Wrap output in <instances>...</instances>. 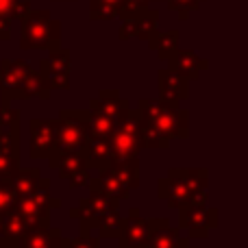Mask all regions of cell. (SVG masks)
Here are the masks:
<instances>
[{"mask_svg":"<svg viewBox=\"0 0 248 248\" xmlns=\"http://www.w3.org/2000/svg\"><path fill=\"white\" fill-rule=\"evenodd\" d=\"M209 187L207 168H170L166 176L157 181L159 198L168 202L170 209H183L192 192Z\"/></svg>","mask_w":248,"mask_h":248,"instance_id":"3","label":"cell"},{"mask_svg":"<svg viewBox=\"0 0 248 248\" xmlns=\"http://www.w3.org/2000/svg\"><path fill=\"white\" fill-rule=\"evenodd\" d=\"M0 240H4V214H0Z\"/></svg>","mask_w":248,"mask_h":248,"instance_id":"40","label":"cell"},{"mask_svg":"<svg viewBox=\"0 0 248 248\" xmlns=\"http://www.w3.org/2000/svg\"><path fill=\"white\" fill-rule=\"evenodd\" d=\"M141 122L150 124L168 141L187 140L189 135V111L181 105L166 103L159 98H141L135 105Z\"/></svg>","mask_w":248,"mask_h":248,"instance_id":"1","label":"cell"},{"mask_svg":"<svg viewBox=\"0 0 248 248\" xmlns=\"http://www.w3.org/2000/svg\"><path fill=\"white\" fill-rule=\"evenodd\" d=\"M153 0H122V9H146Z\"/></svg>","mask_w":248,"mask_h":248,"instance_id":"38","label":"cell"},{"mask_svg":"<svg viewBox=\"0 0 248 248\" xmlns=\"http://www.w3.org/2000/svg\"><path fill=\"white\" fill-rule=\"evenodd\" d=\"M70 65H72L70 50L59 48L57 52H50L39 61L37 72L50 85V90H70Z\"/></svg>","mask_w":248,"mask_h":248,"instance_id":"12","label":"cell"},{"mask_svg":"<svg viewBox=\"0 0 248 248\" xmlns=\"http://www.w3.org/2000/svg\"><path fill=\"white\" fill-rule=\"evenodd\" d=\"M26 222L16 209L4 214V242H16L22 233L26 231Z\"/></svg>","mask_w":248,"mask_h":248,"instance_id":"31","label":"cell"},{"mask_svg":"<svg viewBox=\"0 0 248 248\" xmlns=\"http://www.w3.org/2000/svg\"><path fill=\"white\" fill-rule=\"evenodd\" d=\"M20 48L22 50L57 52L61 48V22L48 9L31 7L20 17Z\"/></svg>","mask_w":248,"mask_h":248,"instance_id":"2","label":"cell"},{"mask_svg":"<svg viewBox=\"0 0 248 248\" xmlns=\"http://www.w3.org/2000/svg\"><path fill=\"white\" fill-rule=\"evenodd\" d=\"M118 20H122L120 29H118V37L122 42L131 37L137 39H148L153 33L159 31V11L157 9H120L118 11Z\"/></svg>","mask_w":248,"mask_h":248,"instance_id":"7","label":"cell"},{"mask_svg":"<svg viewBox=\"0 0 248 248\" xmlns=\"http://www.w3.org/2000/svg\"><path fill=\"white\" fill-rule=\"evenodd\" d=\"M50 85L42 78V74L37 72L35 68L29 70L26 74L24 83H22V90H20V100H29V98H39V100H50Z\"/></svg>","mask_w":248,"mask_h":248,"instance_id":"24","label":"cell"},{"mask_svg":"<svg viewBox=\"0 0 248 248\" xmlns=\"http://www.w3.org/2000/svg\"><path fill=\"white\" fill-rule=\"evenodd\" d=\"M140 144H141V150H168L170 148V141L161 135L159 131H155L150 124H144L141 122V128H140Z\"/></svg>","mask_w":248,"mask_h":248,"instance_id":"30","label":"cell"},{"mask_svg":"<svg viewBox=\"0 0 248 248\" xmlns=\"http://www.w3.org/2000/svg\"><path fill=\"white\" fill-rule=\"evenodd\" d=\"M78 153H81L87 170H98L100 172L111 163V150H109L107 140H92V137H87L85 144L81 146Z\"/></svg>","mask_w":248,"mask_h":248,"instance_id":"18","label":"cell"},{"mask_svg":"<svg viewBox=\"0 0 248 248\" xmlns=\"http://www.w3.org/2000/svg\"><path fill=\"white\" fill-rule=\"evenodd\" d=\"M126 248H146V246H126Z\"/></svg>","mask_w":248,"mask_h":248,"instance_id":"43","label":"cell"},{"mask_svg":"<svg viewBox=\"0 0 248 248\" xmlns=\"http://www.w3.org/2000/svg\"><path fill=\"white\" fill-rule=\"evenodd\" d=\"M0 150L20 155V111L0 107Z\"/></svg>","mask_w":248,"mask_h":248,"instance_id":"16","label":"cell"},{"mask_svg":"<svg viewBox=\"0 0 248 248\" xmlns=\"http://www.w3.org/2000/svg\"><path fill=\"white\" fill-rule=\"evenodd\" d=\"M163 2H166V0H163Z\"/></svg>","mask_w":248,"mask_h":248,"instance_id":"46","label":"cell"},{"mask_svg":"<svg viewBox=\"0 0 248 248\" xmlns=\"http://www.w3.org/2000/svg\"><path fill=\"white\" fill-rule=\"evenodd\" d=\"M107 168L113 172V176L120 181L128 192L140 187V159L137 157L124 159V161H111Z\"/></svg>","mask_w":248,"mask_h":248,"instance_id":"22","label":"cell"},{"mask_svg":"<svg viewBox=\"0 0 248 248\" xmlns=\"http://www.w3.org/2000/svg\"><path fill=\"white\" fill-rule=\"evenodd\" d=\"M140 128L141 118L135 107L126 111V116L120 118L113 124V131L109 135V150H111V161H124V159H135L141 153L140 144Z\"/></svg>","mask_w":248,"mask_h":248,"instance_id":"5","label":"cell"},{"mask_svg":"<svg viewBox=\"0 0 248 248\" xmlns=\"http://www.w3.org/2000/svg\"><path fill=\"white\" fill-rule=\"evenodd\" d=\"M166 63H168V70H172L174 74L187 78L189 83L198 81V78H201V72H205V70L209 68V61L202 59L198 52L181 50V48H176V50L168 57Z\"/></svg>","mask_w":248,"mask_h":248,"instance_id":"13","label":"cell"},{"mask_svg":"<svg viewBox=\"0 0 248 248\" xmlns=\"http://www.w3.org/2000/svg\"><path fill=\"white\" fill-rule=\"evenodd\" d=\"M4 248H17V244H16V242H7V244H4Z\"/></svg>","mask_w":248,"mask_h":248,"instance_id":"41","label":"cell"},{"mask_svg":"<svg viewBox=\"0 0 248 248\" xmlns=\"http://www.w3.org/2000/svg\"><path fill=\"white\" fill-rule=\"evenodd\" d=\"M128 109H131V103H128V98L120 96L118 90H103L98 96L90 98L87 111L103 113V116H107L109 120H113V124H116L120 118L126 116Z\"/></svg>","mask_w":248,"mask_h":248,"instance_id":"14","label":"cell"},{"mask_svg":"<svg viewBox=\"0 0 248 248\" xmlns=\"http://www.w3.org/2000/svg\"><path fill=\"white\" fill-rule=\"evenodd\" d=\"M124 227V216L120 211H111V214L103 216V218L96 222V229H98V237L103 240H109V237H118L122 233Z\"/></svg>","mask_w":248,"mask_h":248,"instance_id":"29","label":"cell"},{"mask_svg":"<svg viewBox=\"0 0 248 248\" xmlns=\"http://www.w3.org/2000/svg\"><path fill=\"white\" fill-rule=\"evenodd\" d=\"M87 109H61L57 118V140L52 153L81 150L87 140Z\"/></svg>","mask_w":248,"mask_h":248,"instance_id":"6","label":"cell"},{"mask_svg":"<svg viewBox=\"0 0 248 248\" xmlns=\"http://www.w3.org/2000/svg\"><path fill=\"white\" fill-rule=\"evenodd\" d=\"M61 207V201L50 194V179L42 176L33 192L17 198L16 211L24 218L26 227H48L50 224V214Z\"/></svg>","mask_w":248,"mask_h":248,"instance_id":"4","label":"cell"},{"mask_svg":"<svg viewBox=\"0 0 248 248\" xmlns=\"http://www.w3.org/2000/svg\"><path fill=\"white\" fill-rule=\"evenodd\" d=\"M111 131H113V120H109L103 113L90 111V118H87V137H92V140H109Z\"/></svg>","mask_w":248,"mask_h":248,"instance_id":"28","label":"cell"},{"mask_svg":"<svg viewBox=\"0 0 248 248\" xmlns=\"http://www.w3.org/2000/svg\"><path fill=\"white\" fill-rule=\"evenodd\" d=\"M179 42H181V33L176 29H170V31H157V33H153L148 39H146V44H148V48L153 52H157V57L161 61H168V57L172 55V52L179 48Z\"/></svg>","mask_w":248,"mask_h":248,"instance_id":"21","label":"cell"},{"mask_svg":"<svg viewBox=\"0 0 248 248\" xmlns=\"http://www.w3.org/2000/svg\"><path fill=\"white\" fill-rule=\"evenodd\" d=\"M48 166H50L52 170H57L59 179L68 181L74 172H78V170L85 168V161H83V157H81L78 150H65V153H50V157H48Z\"/></svg>","mask_w":248,"mask_h":248,"instance_id":"20","label":"cell"},{"mask_svg":"<svg viewBox=\"0 0 248 248\" xmlns=\"http://www.w3.org/2000/svg\"><path fill=\"white\" fill-rule=\"evenodd\" d=\"M170 224L168 218H144L140 214L137 207L128 209L126 218H124V227L122 233L118 235V242H120V248L126 246H146L157 229H163Z\"/></svg>","mask_w":248,"mask_h":248,"instance_id":"8","label":"cell"},{"mask_svg":"<svg viewBox=\"0 0 248 248\" xmlns=\"http://www.w3.org/2000/svg\"><path fill=\"white\" fill-rule=\"evenodd\" d=\"M120 9H122V0H90V20L92 22L116 20Z\"/></svg>","mask_w":248,"mask_h":248,"instance_id":"27","label":"cell"},{"mask_svg":"<svg viewBox=\"0 0 248 248\" xmlns=\"http://www.w3.org/2000/svg\"><path fill=\"white\" fill-rule=\"evenodd\" d=\"M61 248H100V237L96 235H78V237H63Z\"/></svg>","mask_w":248,"mask_h":248,"instance_id":"36","label":"cell"},{"mask_svg":"<svg viewBox=\"0 0 248 248\" xmlns=\"http://www.w3.org/2000/svg\"><path fill=\"white\" fill-rule=\"evenodd\" d=\"M218 227V209L216 207H192L185 205L179 209V229L187 231L189 240H207L209 237V229Z\"/></svg>","mask_w":248,"mask_h":248,"instance_id":"9","label":"cell"},{"mask_svg":"<svg viewBox=\"0 0 248 248\" xmlns=\"http://www.w3.org/2000/svg\"><path fill=\"white\" fill-rule=\"evenodd\" d=\"M7 39H11V22L0 17V42H7Z\"/></svg>","mask_w":248,"mask_h":248,"instance_id":"39","label":"cell"},{"mask_svg":"<svg viewBox=\"0 0 248 248\" xmlns=\"http://www.w3.org/2000/svg\"><path fill=\"white\" fill-rule=\"evenodd\" d=\"M57 120L50 118H33L29 122V157L48 159L55 150Z\"/></svg>","mask_w":248,"mask_h":248,"instance_id":"11","label":"cell"},{"mask_svg":"<svg viewBox=\"0 0 248 248\" xmlns=\"http://www.w3.org/2000/svg\"><path fill=\"white\" fill-rule=\"evenodd\" d=\"M17 168H20V155L0 150V181H9Z\"/></svg>","mask_w":248,"mask_h":248,"instance_id":"33","label":"cell"},{"mask_svg":"<svg viewBox=\"0 0 248 248\" xmlns=\"http://www.w3.org/2000/svg\"><path fill=\"white\" fill-rule=\"evenodd\" d=\"M4 244H7V242H4V240H0V248H4Z\"/></svg>","mask_w":248,"mask_h":248,"instance_id":"42","label":"cell"},{"mask_svg":"<svg viewBox=\"0 0 248 248\" xmlns=\"http://www.w3.org/2000/svg\"><path fill=\"white\" fill-rule=\"evenodd\" d=\"M185 248H196V246H185Z\"/></svg>","mask_w":248,"mask_h":248,"instance_id":"45","label":"cell"},{"mask_svg":"<svg viewBox=\"0 0 248 248\" xmlns=\"http://www.w3.org/2000/svg\"><path fill=\"white\" fill-rule=\"evenodd\" d=\"M87 187L96 189V192L105 194V196H109V198H116V201H126V198H131V192L113 176V172L109 170V168L100 170L98 176H92Z\"/></svg>","mask_w":248,"mask_h":248,"instance_id":"19","label":"cell"},{"mask_svg":"<svg viewBox=\"0 0 248 248\" xmlns=\"http://www.w3.org/2000/svg\"><path fill=\"white\" fill-rule=\"evenodd\" d=\"M39 179H42V170H39V168H22L20 166L13 172L11 179H9V183H11L13 192L17 194V198H22L29 192H33V187L37 185Z\"/></svg>","mask_w":248,"mask_h":248,"instance_id":"25","label":"cell"},{"mask_svg":"<svg viewBox=\"0 0 248 248\" xmlns=\"http://www.w3.org/2000/svg\"><path fill=\"white\" fill-rule=\"evenodd\" d=\"M185 246H189V237H183L181 229L172 227V224L157 229L150 235L148 244H146V248H185Z\"/></svg>","mask_w":248,"mask_h":248,"instance_id":"23","label":"cell"},{"mask_svg":"<svg viewBox=\"0 0 248 248\" xmlns=\"http://www.w3.org/2000/svg\"><path fill=\"white\" fill-rule=\"evenodd\" d=\"M85 198H87V205H90V214H92V218H94V224L98 222L103 216L111 214V211H120L118 209V207H120V201L105 196V194L96 192V189H90V196H85Z\"/></svg>","mask_w":248,"mask_h":248,"instance_id":"26","label":"cell"},{"mask_svg":"<svg viewBox=\"0 0 248 248\" xmlns=\"http://www.w3.org/2000/svg\"><path fill=\"white\" fill-rule=\"evenodd\" d=\"M52 2H57V0H52ZM68 2H78V0H68Z\"/></svg>","mask_w":248,"mask_h":248,"instance_id":"44","label":"cell"},{"mask_svg":"<svg viewBox=\"0 0 248 248\" xmlns=\"http://www.w3.org/2000/svg\"><path fill=\"white\" fill-rule=\"evenodd\" d=\"M17 202V194L13 192L9 181H0V214H9L16 209Z\"/></svg>","mask_w":248,"mask_h":248,"instance_id":"35","label":"cell"},{"mask_svg":"<svg viewBox=\"0 0 248 248\" xmlns=\"http://www.w3.org/2000/svg\"><path fill=\"white\" fill-rule=\"evenodd\" d=\"M157 87H159V100H166V103L181 105L183 100L189 98V81L179 77V74H174L168 68L159 70Z\"/></svg>","mask_w":248,"mask_h":248,"instance_id":"15","label":"cell"},{"mask_svg":"<svg viewBox=\"0 0 248 248\" xmlns=\"http://www.w3.org/2000/svg\"><path fill=\"white\" fill-rule=\"evenodd\" d=\"M90 179H92V170H87V168H83V170L74 172V174L70 176V179H68V183H70V187H72V189H78V187H87V183H90Z\"/></svg>","mask_w":248,"mask_h":248,"instance_id":"37","label":"cell"},{"mask_svg":"<svg viewBox=\"0 0 248 248\" xmlns=\"http://www.w3.org/2000/svg\"><path fill=\"white\" fill-rule=\"evenodd\" d=\"M61 229L59 227H29L16 240L17 248H61Z\"/></svg>","mask_w":248,"mask_h":248,"instance_id":"17","label":"cell"},{"mask_svg":"<svg viewBox=\"0 0 248 248\" xmlns=\"http://www.w3.org/2000/svg\"><path fill=\"white\" fill-rule=\"evenodd\" d=\"M29 9H31L29 0H0V17L9 22L20 20Z\"/></svg>","mask_w":248,"mask_h":248,"instance_id":"32","label":"cell"},{"mask_svg":"<svg viewBox=\"0 0 248 248\" xmlns=\"http://www.w3.org/2000/svg\"><path fill=\"white\" fill-rule=\"evenodd\" d=\"M166 2H168V9H170V11L179 13L181 20H187L189 13L198 11L205 0H166Z\"/></svg>","mask_w":248,"mask_h":248,"instance_id":"34","label":"cell"},{"mask_svg":"<svg viewBox=\"0 0 248 248\" xmlns=\"http://www.w3.org/2000/svg\"><path fill=\"white\" fill-rule=\"evenodd\" d=\"M31 65L26 59L0 61V107H9L11 100H20V90Z\"/></svg>","mask_w":248,"mask_h":248,"instance_id":"10","label":"cell"}]
</instances>
